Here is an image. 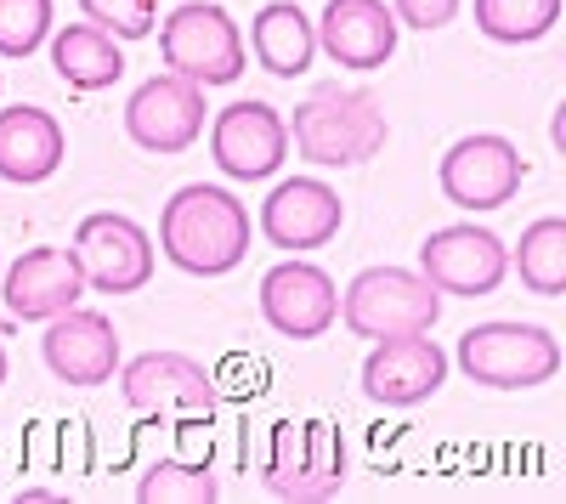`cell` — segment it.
<instances>
[{
	"label": "cell",
	"instance_id": "d4e9b609",
	"mask_svg": "<svg viewBox=\"0 0 566 504\" xmlns=\"http://www.w3.org/2000/svg\"><path fill=\"white\" fill-rule=\"evenodd\" d=\"M52 34V0H0V57H29Z\"/></svg>",
	"mask_w": 566,
	"mask_h": 504
},
{
	"label": "cell",
	"instance_id": "cb8c5ba5",
	"mask_svg": "<svg viewBox=\"0 0 566 504\" xmlns=\"http://www.w3.org/2000/svg\"><path fill=\"white\" fill-rule=\"evenodd\" d=\"M136 498H142V504H216V498H221V482H216L205 465L159 460L148 476L136 482Z\"/></svg>",
	"mask_w": 566,
	"mask_h": 504
},
{
	"label": "cell",
	"instance_id": "7a4b0ae2",
	"mask_svg": "<svg viewBox=\"0 0 566 504\" xmlns=\"http://www.w3.org/2000/svg\"><path fill=\"white\" fill-rule=\"evenodd\" d=\"M290 143L306 165L317 170H346V165H368L386 148V114L368 91H340L323 85L295 108Z\"/></svg>",
	"mask_w": 566,
	"mask_h": 504
},
{
	"label": "cell",
	"instance_id": "277c9868",
	"mask_svg": "<svg viewBox=\"0 0 566 504\" xmlns=\"http://www.w3.org/2000/svg\"><path fill=\"white\" fill-rule=\"evenodd\" d=\"M261 482L272 498H290V504H317V498H335L346 482V442L328 420H283L272 426L266 442V460H261Z\"/></svg>",
	"mask_w": 566,
	"mask_h": 504
},
{
	"label": "cell",
	"instance_id": "83f0119b",
	"mask_svg": "<svg viewBox=\"0 0 566 504\" xmlns=\"http://www.w3.org/2000/svg\"><path fill=\"white\" fill-rule=\"evenodd\" d=\"M0 386H7V346H0Z\"/></svg>",
	"mask_w": 566,
	"mask_h": 504
},
{
	"label": "cell",
	"instance_id": "4fadbf2b",
	"mask_svg": "<svg viewBox=\"0 0 566 504\" xmlns=\"http://www.w3.org/2000/svg\"><path fill=\"white\" fill-rule=\"evenodd\" d=\"M210 154H216V170L232 181H266L290 159V125L277 119V108H266L255 97L232 103L210 125Z\"/></svg>",
	"mask_w": 566,
	"mask_h": 504
},
{
	"label": "cell",
	"instance_id": "2e32d148",
	"mask_svg": "<svg viewBox=\"0 0 566 504\" xmlns=\"http://www.w3.org/2000/svg\"><path fill=\"white\" fill-rule=\"evenodd\" d=\"M340 221H346V204L340 193L328 188V181L317 176H290V181H277V188L266 193L261 204V233L277 244V250H323L328 239L340 233Z\"/></svg>",
	"mask_w": 566,
	"mask_h": 504
},
{
	"label": "cell",
	"instance_id": "3957f363",
	"mask_svg": "<svg viewBox=\"0 0 566 504\" xmlns=\"http://www.w3.org/2000/svg\"><path fill=\"white\" fill-rule=\"evenodd\" d=\"M442 295L408 266H363L340 295V317L357 340H391L437 329Z\"/></svg>",
	"mask_w": 566,
	"mask_h": 504
},
{
	"label": "cell",
	"instance_id": "5b68a950",
	"mask_svg": "<svg viewBox=\"0 0 566 504\" xmlns=\"http://www.w3.org/2000/svg\"><path fill=\"white\" fill-rule=\"evenodd\" d=\"M459 369L493 391H527L555 380L560 340L544 324H504L499 317V324H476L459 335Z\"/></svg>",
	"mask_w": 566,
	"mask_h": 504
},
{
	"label": "cell",
	"instance_id": "30bf717a",
	"mask_svg": "<svg viewBox=\"0 0 566 504\" xmlns=\"http://www.w3.org/2000/svg\"><path fill=\"white\" fill-rule=\"evenodd\" d=\"M205 85L181 80V74H154L130 91L125 103V130L136 148L148 154H181L205 136Z\"/></svg>",
	"mask_w": 566,
	"mask_h": 504
},
{
	"label": "cell",
	"instance_id": "44dd1931",
	"mask_svg": "<svg viewBox=\"0 0 566 504\" xmlns=\"http://www.w3.org/2000/svg\"><path fill=\"white\" fill-rule=\"evenodd\" d=\"M52 69L63 74V85L74 91H103L125 74V52L119 40L97 23H69L52 34Z\"/></svg>",
	"mask_w": 566,
	"mask_h": 504
},
{
	"label": "cell",
	"instance_id": "8992f818",
	"mask_svg": "<svg viewBox=\"0 0 566 504\" xmlns=\"http://www.w3.org/2000/svg\"><path fill=\"white\" fill-rule=\"evenodd\" d=\"M159 52H165L170 74L193 80V85H232L250 63L239 23L216 0H187V7H176L159 29Z\"/></svg>",
	"mask_w": 566,
	"mask_h": 504
},
{
	"label": "cell",
	"instance_id": "ba28073f",
	"mask_svg": "<svg viewBox=\"0 0 566 504\" xmlns=\"http://www.w3.org/2000/svg\"><path fill=\"white\" fill-rule=\"evenodd\" d=\"M504 272H510V250H504L499 233H488V227H470V221L437 227V233L419 244V279L437 295H464V301L493 295L504 284Z\"/></svg>",
	"mask_w": 566,
	"mask_h": 504
},
{
	"label": "cell",
	"instance_id": "9c48e42d",
	"mask_svg": "<svg viewBox=\"0 0 566 504\" xmlns=\"http://www.w3.org/2000/svg\"><path fill=\"white\" fill-rule=\"evenodd\" d=\"M522 176H527L522 148H515L510 136H493V130L459 136V143L442 154V165H437L442 193L459 210H499V204H510L515 188H522Z\"/></svg>",
	"mask_w": 566,
	"mask_h": 504
},
{
	"label": "cell",
	"instance_id": "4316f807",
	"mask_svg": "<svg viewBox=\"0 0 566 504\" xmlns=\"http://www.w3.org/2000/svg\"><path fill=\"white\" fill-rule=\"evenodd\" d=\"M391 18L431 34V29H448L459 18V0H391Z\"/></svg>",
	"mask_w": 566,
	"mask_h": 504
},
{
	"label": "cell",
	"instance_id": "ac0fdd59",
	"mask_svg": "<svg viewBox=\"0 0 566 504\" xmlns=\"http://www.w3.org/2000/svg\"><path fill=\"white\" fill-rule=\"evenodd\" d=\"M0 295H7V312L23 317V324H45V317L80 306L85 279H80L74 250H57V244L23 250V255L7 266V279H0Z\"/></svg>",
	"mask_w": 566,
	"mask_h": 504
},
{
	"label": "cell",
	"instance_id": "7402d4cb",
	"mask_svg": "<svg viewBox=\"0 0 566 504\" xmlns=\"http://www.w3.org/2000/svg\"><path fill=\"white\" fill-rule=\"evenodd\" d=\"M510 266H515V279H522L533 295H544V301L566 295V221L560 216L533 221L522 233V244H515Z\"/></svg>",
	"mask_w": 566,
	"mask_h": 504
},
{
	"label": "cell",
	"instance_id": "52a82bcc",
	"mask_svg": "<svg viewBox=\"0 0 566 504\" xmlns=\"http://www.w3.org/2000/svg\"><path fill=\"white\" fill-rule=\"evenodd\" d=\"M74 261L85 290L97 295H136L154 279V239L119 210H97L74 227Z\"/></svg>",
	"mask_w": 566,
	"mask_h": 504
},
{
	"label": "cell",
	"instance_id": "6da1fadb",
	"mask_svg": "<svg viewBox=\"0 0 566 504\" xmlns=\"http://www.w3.org/2000/svg\"><path fill=\"white\" fill-rule=\"evenodd\" d=\"M159 250L193 279H221L250 255V210L227 188H205V181L176 188L159 210Z\"/></svg>",
	"mask_w": 566,
	"mask_h": 504
},
{
	"label": "cell",
	"instance_id": "ffe728a7",
	"mask_svg": "<svg viewBox=\"0 0 566 504\" xmlns=\"http://www.w3.org/2000/svg\"><path fill=\"white\" fill-rule=\"evenodd\" d=\"M250 52H255V63L266 74L295 80L317 57V29H312V18L295 7V0H266V7L255 12V23H250Z\"/></svg>",
	"mask_w": 566,
	"mask_h": 504
},
{
	"label": "cell",
	"instance_id": "7c38bea8",
	"mask_svg": "<svg viewBox=\"0 0 566 504\" xmlns=\"http://www.w3.org/2000/svg\"><path fill=\"white\" fill-rule=\"evenodd\" d=\"M261 317L290 340H317L340 317V290L317 261L290 255L261 279Z\"/></svg>",
	"mask_w": 566,
	"mask_h": 504
},
{
	"label": "cell",
	"instance_id": "9a60e30c",
	"mask_svg": "<svg viewBox=\"0 0 566 504\" xmlns=\"http://www.w3.org/2000/svg\"><path fill=\"white\" fill-rule=\"evenodd\" d=\"M45 369H52L63 386H108L114 369H119V335L103 312L91 306H69L57 317H45Z\"/></svg>",
	"mask_w": 566,
	"mask_h": 504
},
{
	"label": "cell",
	"instance_id": "d6986e66",
	"mask_svg": "<svg viewBox=\"0 0 566 504\" xmlns=\"http://www.w3.org/2000/svg\"><path fill=\"white\" fill-rule=\"evenodd\" d=\"M63 165V125L45 108H7L0 114V176L18 181V188H34V181L57 176Z\"/></svg>",
	"mask_w": 566,
	"mask_h": 504
},
{
	"label": "cell",
	"instance_id": "603a6c76",
	"mask_svg": "<svg viewBox=\"0 0 566 504\" xmlns=\"http://www.w3.org/2000/svg\"><path fill=\"white\" fill-rule=\"evenodd\" d=\"M560 23V0H476V29L499 45L544 40Z\"/></svg>",
	"mask_w": 566,
	"mask_h": 504
},
{
	"label": "cell",
	"instance_id": "8fae6325",
	"mask_svg": "<svg viewBox=\"0 0 566 504\" xmlns=\"http://www.w3.org/2000/svg\"><path fill=\"white\" fill-rule=\"evenodd\" d=\"M442 380H448V351L431 340V329L374 340V351L363 357V397L380 408H413L437 397Z\"/></svg>",
	"mask_w": 566,
	"mask_h": 504
},
{
	"label": "cell",
	"instance_id": "5bb4252c",
	"mask_svg": "<svg viewBox=\"0 0 566 504\" xmlns=\"http://www.w3.org/2000/svg\"><path fill=\"white\" fill-rule=\"evenodd\" d=\"M119 397L136 408V414H165V408H181V414H216V380L199 369L187 351H142L119 369Z\"/></svg>",
	"mask_w": 566,
	"mask_h": 504
},
{
	"label": "cell",
	"instance_id": "e0dca14e",
	"mask_svg": "<svg viewBox=\"0 0 566 504\" xmlns=\"http://www.w3.org/2000/svg\"><path fill=\"white\" fill-rule=\"evenodd\" d=\"M312 29H317V45L328 52V63H335V69L374 74V69L391 63L402 23L391 18L386 0H328L323 18Z\"/></svg>",
	"mask_w": 566,
	"mask_h": 504
},
{
	"label": "cell",
	"instance_id": "484cf974",
	"mask_svg": "<svg viewBox=\"0 0 566 504\" xmlns=\"http://www.w3.org/2000/svg\"><path fill=\"white\" fill-rule=\"evenodd\" d=\"M85 23L108 29L114 40H142L159 23V0H80Z\"/></svg>",
	"mask_w": 566,
	"mask_h": 504
}]
</instances>
